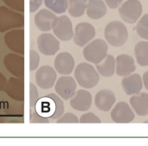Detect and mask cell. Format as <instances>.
I'll use <instances>...</instances> for the list:
<instances>
[{
	"label": "cell",
	"mask_w": 148,
	"mask_h": 146,
	"mask_svg": "<svg viewBox=\"0 0 148 146\" xmlns=\"http://www.w3.org/2000/svg\"><path fill=\"white\" fill-rule=\"evenodd\" d=\"M6 83H7V81H6V78L4 77V75L0 72V91H3L4 90V87L6 86Z\"/></svg>",
	"instance_id": "cell-37"
},
{
	"label": "cell",
	"mask_w": 148,
	"mask_h": 146,
	"mask_svg": "<svg viewBox=\"0 0 148 146\" xmlns=\"http://www.w3.org/2000/svg\"><path fill=\"white\" fill-rule=\"evenodd\" d=\"M75 77L77 83L86 89L93 88L100 81L98 71L91 64L86 62H82L75 68Z\"/></svg>",
	"instance_id": "cell-2"
},
{
	"label": "cell",
	"mask_w": 148,
	"mask_h": 146,
	"mask_svg": "<svg viewBox=\"0 0 148 146\" xmlns=\"http://www.w3.org/2000/svg\"><path fill=\"white\" fill-rule=\"evenodd\" d=\"M107 42L114 47L123 46L128 39V31L124 23L113 21L107 24L104 31Z\"/></svg>",
	"instance_id": "cell-3"
},
{
	"label": "cell",
	"mask_w": 148,
	"mask_h": 146,
	"mask_svg": "<svg viewBox=\"0 0 148 146\" xmlns=\"http://www.w3.org/2000/svg\"><path fill=\"white\" fill-rule=\"evenodd\" d=\"M42 3V0H29V11L31 13L36 11Z\"/></svg>",
	"instance_id": "cell-35"
},
{
	"label": "cell",
	"mask_w": 148,
	"mask_h": 146,
	"mask_svg": "<svg viewBox=\"0 0 148 146\" xmlns=\"http://www.w3.org/2000/svg\"><path fill=\"white\" fill-rule=\"evenodd\" d=\"M56 18V16L54 12L47 9H42L36 13L34 20L35 24L38 29L43 32H47L52 29V25Z\"/></svg>",
	"instance_id": "cell-21"
},
{
	"label": "cell",
	"mask_w": 148,
	"mask_h": 146,
	"mask_svg": "<svg viewBox=\"0 0 148 146\" xmlns=\"http://www.w3.org/2000/svg\"><path fill=\"white\" fill-rule=\"evenodd\" d=\"M35 112L48 119H59L64 113V105L59 95L49 93L38 100L35 106Z\"/></svg>",
	"instance_id": "cell-1"
},
{
	"label": "cell",
	"mask_w": 148,
	"mask_h": 146,
	"mask_svg": "<svg viewBox=\"0 0 148 146\" xmlns=\"http://www.w3.org/2000/svg\"><path fill=\"white\" fill-rule=\"evenodd\" d=\"M80 123L82 124H86V123H90V124H99L101 123V119L98 116H96L93 113H87L83 114L79 120Z\"/></svg>",
	"instance_id": "cell-30"
},
{
	"label": "cell",
	"mask_w": 148,
	"mask_h": 146,
	"mask_svg": "<svg viewBox=\"0 0 148 146\" xmlns=\"http://www.w3.org/2000/svg\"><path fill=\"white\" fill-rule=\"evenodd\" d=\"M52 29L55 35L62 40V41H69L74 37V30H73V24L71 20L67 16H56L55 19Z\"/></svg>",
	"instance_id": "cell-7"
},
{
	"label": "cell",
	"mask_w": 148,
	"mask_h": 146,
	"mask_svg": "<svg viewBox=\"0 0 148 146\" xmlns=\"http://www.w3.org/2000/svg\"><path fill=\"white\" fill-rule=\"evenodd\" d=\"M111 119L118 124H127L134 120L135 115L129 105L121 101L116 104L111 111Z\"/></svg>",
	"instance_id": "cell-12"
},
{
	"label": "cell",
	"mask_w": 148,
	"mask_h": 146,
	"mask_svg": "<svg viewBox=\"0 0 148 146\" xmlns=\"http://www.w3.org/2000/svg\"><path fill=\"white\" fill-rule=\"evenodd\" d=\"M56 81V73L50 66H42L36 73V84L42 89L51 88Z\"/></svg>",
	"instance_id": "cell-14"
},
{
	"label": "cell",
	"mask_w": 148,
	"mask_h": 146,
	"mask_svg": "<svg viewBox=\"0 0 148 146\" xmlns=\"http://www.w3.org/2000/svg\"><path fill=\"white\" fill-rule=\"evenodd\" d=\"M115 59L113 55H108L104 61L101 63L96 64V69L98 73L103 77H112L115 73Z\"/></svg>",
	"instance_id": "cell-24"
},
{
	"label": "cell",
	"mask_w": 148,
	"mask_h": 146,
	"mask_svg": "<svg viewBox=\"0 0 148 146\" xmlns=\"http://www.w3.org/2000/svg\"><path fill=\"white\" fill-rule=\"evenodd\" d=\"M39 100V94L36 87L33 83H29V106L30 107H35L36 102Z\"/></svg>",
	"instance_id": "cell-33"
},
{
	"label": "cell",
	"mask_w": 148,
	"mask_h": 146,
	"mask_svg": "<svg viewBox=\"0 0 148 146\" xmlns=\"http://www.w3.org/2000/svg\"><path fill=\"white\" fill-rule=\"evenodd\" d=\"M4 4L11 10L23 13L24 12V0H3Z\"/></svg>",
	"instance_id": "cell-29"
},
{
	"label": "cell",
	"mask_w": 148,
	"mask_h": 146,
	"mask_svg": "<svg viewBox=\"0 0 148 146\" xmlns=\"http://www.w3.org/2000/svg\"><path fill=\"white\" fill-rule=\"evenodd\" d=\"M44 3L47 8L56 14L64 13L69 7L68 0H44Z\"/></svg>",
	"instance_id": "cell-27"
},
{
	"label": "cell",
	"mask_w": 148,
	"mask_h": 146,
	"mask_svg": "<svg viewBox=\"0 0 148 146\" xmlns=\"http://www.w3.org/2000/svg\"><path fill=\"white\" fill-rule=\"evenodd\" d=\"M115 95L109 89H102L99 91L95 98L96 107L102 112H108L115 103Z\"/></svg>",
	"instance_id": "cell-19"
},
{
	"label": "cell",
	"mask_w": 148,
	"mask_h": 146,
	"mask_svg": "<svg viewBox=\"0 0 148 146\" xmlns=\"http://www.w3.org/2000/svg\"><path fill=\"white\" fill-rule=\"evenodd\" d=\"M142 11V4L139 0H127L119 8V14L121 19L130 24L139 20Z\"/></svg>",
	"instance_id": "cell-6"
},
{
	"label": "cell",
	"mask_w": 148,
	"mask_h": 146,
	"mask_svg": "<svg viewBox=\"0 0 148 146\" xmlns=\"http://www.w3.org/2000/svg\"><path fill=\"white\" fill-rule=\"evenodd\" d=\"M49 120L48 118L41 116L38 113H36V112L31 113L30 123H49Z\"/></svg>",
	"instance_id": "cell-34"
},
{
	"label": "cell",
	"mask_w": 148,
	"mask_h": 146,
	"mask_svg": "<svg viewBox=\"0 0 148 146\" xmlns=\"http://www.w3.org/2000/svg\"><path fill=\"white\" fill-rule=\"evenodd\" d=\"M108 46L102 39H95L89 42L83 49L84 58L90 63H101L108 55Z\"/></svg>",
	"instance_id": "cell-5"
},
{
	"label": "cell",
	"mask_w": 148,
	"mask_h": 146,
	"mask_svg": "<svg viewBox=\"0 0 148 146\" xmlns=\"http://www.w3.org/2000/svg\"><path fill=\"white\" fill-rule=\"evenodd\" d=\"M55 89L56 93L62 99L67 100L75 94L76 82L73 77L64 75L57 80L55 86Z\"/></svg>",
	"instance_id": "cell-13"
},
{
	"label": "cell",
	"mask_w": 148,
	"mask_h": 146,
	"mask_svg": "<svg viewBox=\"0 0 148 146\" xmlns=\"http://www.w3.org/2000/svg\"><path fill=\"white\" fill-rule=\"evenodd\" d=\"M86 11L89 18L97 20L107 14L108 8L103 0H88Z\"/></svg>",
	"instance_id": "cell-22"
},
{
	"label": "cell",
	"mask_w": 148,
	"mask_h": 146,
	"mask_svg": "<svg viewBox=\"0 0 148 146\" xmlns=\"http://www.w3.org/2000/svg\"><path fill=\"white\" fill-rule=\"evenodd\" d=\"M59 124H64V123H72V124H76L79 122L78 118L71 113H67L65 114H62L56 121Z\"/></svg>",
	"instance_id": "cell-32"
},
{
	"label": "cell",
	"mask_w": 148,
	"mask_h": 146,
	"mask_svg": "<svg viewBox=\"0 0 148 146\" xmlns=\"http://www.w3.org/2000/svg\"><path fill=\"white\" fill-rule=\"evenodd\" d=\"M134 54L137 62L140 66H148V42H139L134 47Z\"/></svg>",
	"instance_id": "cell-25"
},
{
	"label": "cell",
	"mask_w": 148,
	"mask_h": 146,
	"mask_svg": "<svg viewBox=\"0 0 148 146\" xmlns=\"http://www.w3.org/2000/svg\"><path fill=\"white\" fill-rule=\"evenodd\" d=\"M6 94L16 101H23L24 100V81L23 79L11 77L4 87Z\"/></svg>",
	"instance_id": "cell-15"
},
{
	"label": "cell",
	"mask_w": 148,
	"mask_h": 146,
	"mask_svg": "<svg viewBox=\"0 0 148 146\" xmlns=\"http://www.w3.org/2000/svg\"><path fill=\"white\" fill-rule=\"evenodd\" d=\"M92 105V95L88 91L81 89L70 100V106L73 109L79 112L88 111Z\"/></svg>",
	"instance_id": "cell-17"
},
{
	"label": "cell",
	"mask_w": 148,
	"mask_h": 146,
	"mask_svg": "<svg viewBox=\"0 0 148 146\" xmlns=\"http://www.w3.org/2000/svg\"><path fill=\"white\" fill-rule=\"evenodd\" d=\"M121 86L127 95L139 94L143 87V81L140 74H131L123 78Z\"/></svg>",
	"instance_id": "cell-20"
},
{
	"label": "cell",
	"mask_w": 148,
	"mask_h": 146,
	"mask_svg": "<svg viewBox=\"0 0 148 146\" xmlns=\"http://www.w3.org/2000/svg\"><path fill=\"white\" fill-rule=\"evenodd\" d=\"M3 64L12 75L20 79L24 77V57L23 55L10 53L4 56Z\"/></svg>",
	"instance_id": "cell-11"
},
{
	"label": "cell",
	"mask_w": 148,
	"mask_h": 146,
	"mask_svg": "<svg viewBox=\"0 0 148 146\" xmlns=\"http://www.w3.org/2000/svg\"><path fill=\"white\" fill-rule=\"evenodd\" d=\"M124 0H105L107 5L111 9H116Z\"/></svg>",
	"instance_id": "cell-36"
},
{
	"label": "cell",
	"mask_w": 148,
	"mask_h": 146,
	"mask_svg": "<svg viewBox=\"0 0 148 146\" xmlns=\"http://www.w3.org/2000/svg\"><path fill=\"white\" fill-rule=\"evenodd\" d=\"M136 31L138 35L148 41V14L144 15L136 25Z\"/></svg>",
	"instance_id": "cell-28"
},
{
	"label": "cell",
	"mask_w": 148,
	"mask_h": 146,
	"mask_svg": "<svg viewBox=\"0 0 148 146\" xmlns=\"http://www.w3.org/2000/svg\"><path fill=\"white\" fill-rule=\"evenodd\" d=\"M95 36V29L89 23H80L75 26L74 42L79 47H84Z\"/></svg>",
	"instance_id": "cell-9"
},
{
	"label": "cell",
	"mask_w": 148,
	"mask_h": 146,
	"mask_svg": "<svg viewBox=\"0 0 148 146\" xmlns=\"http://www.w3.org/2000/svg\"><path fill=\"white\" fill-rule=\"evenodd\" d=\"M24 26V15L10 10L6 6H0V32H6L11 29Z\"/></svg>",
	"instance_id": "cell-4"
},
{
	"label": "cell",
	"mask_w": 148,
	"mask_h": 146,
	"mask_svg": "<svg viewBox=\"0 0 148 146\" xmlns=\"http://www.w3.org/2000/svg\"><path fill=\"white\" fill-rule=\"evenodd\" d=\"M69 13L74 17L82 16L87 9L88 0H68Z\"/></svg>",
	"instance_id": "cell-26"
},
{
	"label": "cell",
	"mask_w": 148,
	"mask_h": 146,
	"mask_svg": "<svg viewBox=\"0 0 148 146\" xmlns=\"http://www.w3.org/2000/svg\"><path fill=\"white\" fill-rule=\"evenodd\" d=\"M130 104L138 115H148V93H141L133 95L130 99Z\"/></svg>",
	"instance_id": "cell-23"
},
{
	"label": "cell",
	"mask_w": 148,
	"mask_h": 146,
	"mask_svg": "<svg viewBox=\"0 0 148 146\" xmlns=\"http://www.w3.org/2000/svg\"><path fill=\"white\" fill-rule=\"evenodd\" d=\"M37 48L42 55L51 56L58 52L60 42L52 34L43 33L37 37Z\"/></svg>",
	"instance_id": "cell-10"
},
{
	"label": "cell",
	"mask_w": 148,
	"mask_h": 146,
	"mask_svg": "<svg viewBox=\"0 0 148 146\" xmlns=\"http://www.w3.org/2000/svg\"><path fill=\"white\" fill-rule=\"evenodd\" d=\"M5 45L13 52L24 55V29H16L8 31L3 37Z\"/></svg>",
	"instance_id": "cell-8"
},
{
	"label": "cell",
	"mask_w": 148,
	"mask_h": 146,
	"mask_svg": "<svg viewBox=\"0 0 148 146\" xmlns=\"http://www.w3.org/2000/svg\"><path fill=\"white\" fill-rule=\"evenodd\" d=\"M115 71L119 76H127L133 74L136 69L134 60L129 55L122 54L118 55L115 59Z\"/></svg>",
	"instance_id": "cell-18"
},
{
	"label": "cell",
	"mask_w": 148,
	"mask_h": 146,
	"mask_svg": "<svg viewBox=\"0 0 148 146\" xmlns=\"http://www.w3.org/2000/svg\"><path fill=\"white\" fill-rule=\"evenodd\" d=\"M54 65L57 73L62 75H68L70 74L75 68V59L71 54L62 52L56 57Z\"/></svg>",
	"instance_id": "cell-16"
},
{
	"label": "cell",
	"mask_w": 148,
	"mask_h": 146,
	"mask_svg": "<svg viewBox=\"0 0 148 146\" xmlns=\"http://www.w3.org/2000/svg\"><path fill=\"white\" fill-rule=\"evenodd\" d=\"M40 62V55L36 50L29 51V70L34 71L37 68Z\"/></svg>",
	"instance_id": "cell-31"
},
{
	"label": "cell",
	"mask_w": 148,
	"mask_h": 146,
	"mask_svg": "<svg viewBox=\"0 0 148 146\" xmlns=\"http://www.w3.org/2000/svg\"><path fill=\"white\" fill-rule=\"evenodd\" d=\"M142 81H143V84H144L145 87L148 90V71H147V72L143 74Z\"/></svg>",
	"instance_id": "cell-38"
}]
</instances>
